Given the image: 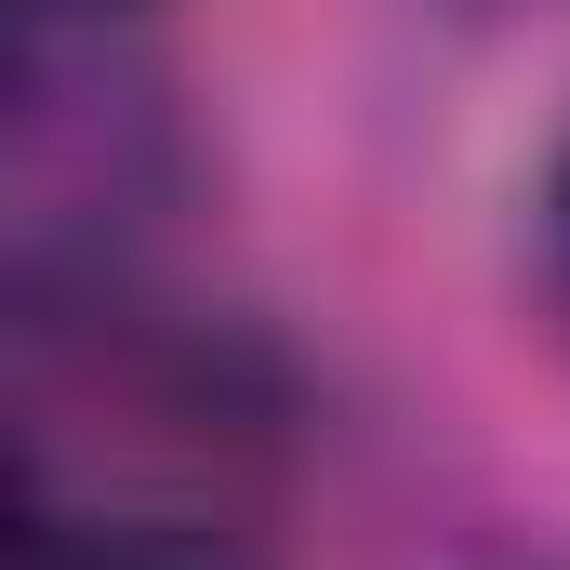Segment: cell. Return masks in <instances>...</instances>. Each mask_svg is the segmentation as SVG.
Returning <instances> with one entry per match:
<instances>
[{
  "label": "cell",
  "mask_w": 570,
  "mask_h": 570,
  "mask_svg": "<svg viewBox=\"0 0 570 570\" xmlns=\"http://www.w3.org/2000/svg\"><path fill=\"white\" fill-rule=\"evenodd\" d=\"M544 253H558V292H570V146H558V186H544Z\"/></svg>",
  "instance_id": "obj_2"
},
{
  "label": "cell",
  "mask_w": 570,
  "mask_h": 570,
  "mask_svg": "<svg viewBox=\"0 0 570 570\" xmlns=\"http://www.w3.org/2000/svg\"><path fill=\"white\" fill-rule=\"evenodd\" d=\"M27 570H253V558L226 531H199V518H120V531H53L40 518Z\"/></svg>",
  "instance_id": "obj_1"
},
{
  "label": "cell",
  "mask_w": 570,
  "mask_h": 570,
  "mask_svg": "<svg viewBox=\"0 0 570 570\" xmlns=\"http://www.w3.org/2000/svg\"><path fill=\"white\" fill-rule=\"evenodd\" d=\"M27 13H53V27H107V13H134V0H27Z\"/></svg>",
  "instance_id": "obj_3"
}]
</instances>
